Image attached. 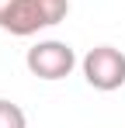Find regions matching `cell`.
<instances>
[{"label":"cell","instance_id":"1","mask_svg":"<svg viewBox=\"0 0 125 128\" xmlns=\"http://www.w3.org/2000/svg\"><path fill=\"white\" fill-rule=\"evenodd\" d=\"M66 14H70V0H14V7L4 21V31L28 38V35H38L42 28L66 21Z\"/></svg>","mask_w":125,"mask_h":128},{"label":"cell","instance_id":"2","mask_svg":"<svg viewBox=\"0 0 125 128\" xmlns=\"http://www.w3.org/2000/svg\"><path fill=\"white\" fill-rule=\"evenodd\" d=\"M24 66H28L31 76L56 83V80H66L77 69V52H73V45L59 42V38H49V42H38V45L28 48Z\"/></svg>","mask_w":125,"mask_h":128},{"label":"cell","instance_id":"3","mask_svg":"<svg viewBox=\"0 0 125 128\" xmlns=\"http://www.w3.org/2000/svg\"><path fill=\"white\" fill-rule=\"evenodd\" d=\"M80 69H83V80L94 90L111 94L125 83V52L115 45H94L80 59Z\"/></svg>","mask_w":125,"mask_h":128},{"label":"cell","instance_id":"4","mask_svg":"<svg viewBox=\"0 0 125 128\" xmlns=\"http://www.w3.org/2000/svg\"><path fill=\"white\" fill-rule=\"evenodd\" d=\"M0 128H28V118L14 100H4L0 97Z\"/></svg>","mask_w":125,"mask_h":128},{"label":"cell","instance_id":"5","mask_svg":"<svg viewBox=\"0 0 125 128\" xmlns=\"http://www.w3.org/2000/svg\"><path fill=\"white\" fill-rule=\"evenodd\" d=\"M11 7H14V0H0V28H4V21H7Z\"/></svg>","mask_w":125,"mask_h":128}]
</instances>
